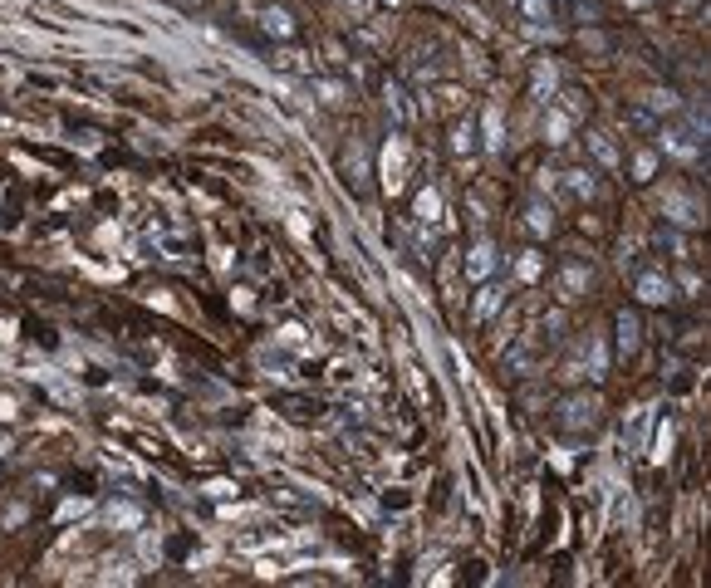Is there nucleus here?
Wrapping results in <instances>:
<instances>
[{
    "label": "nucleus",
    "instance_id": "obj_1",
    "mask_svg": "<svg viewBox=\"0 0 711 588\" xmlns=\"http://www.w3.org/2000/svg\"><path fill=\"white\" fill-rule=\"evenodd\" d=\"M403 167H407V142H403V137H393L388 152H383V182H388V192L403 187Z\"/></svg>",
    "mask_w": 711,
    "mask_h": 588
},
{
    "label": "nucleus",
    "instance_id": "obj_2",
    "mask_svg": "<svg viewBox=\"0 0 711 588\" xmlns=\"http://www.w3.org/2000/svg\"><path fill=\"white\" fill-rule=\"evenodd\" d=\"M491 265H496L491 245H476V255L466 260V275H471V280H486V275H491Z\"/></svg>",
    "mask_w": 711,
    "mask_h": 588
},
{
    "label": "nucleus",
    "instance_id": "obj_3",
    "mask_svg": "<svg viewBox=\"0 0 711 588\" xmlns=\"http://www.w3.org/2000/svg\"><path fill=\"white\" fill-rule=\"evenodd\" d=\"M638 299H648V304H662V299H667V280H657V275H648V280L638 285Z\"/></svg>",
    "mask_w": 711,
    "mask_h": 588
},
{
    "label": "nucleus",
    "instance_id": "obj_4",
    "mask_svg": "<svg viewBox=\"0 0 711 588\" xmlns=\"http://www.w3.org/2000/svg\"><path fill=\"white\" fill-rule=\"evenodd\" d=\"M417 216H422V221H437V216H442V196L422 192V196H417Z\"/></svg>",
    "mask_w": 711,
    "mask_h": 588
},
{
    "label": "nucleus",
    "instance_id": "obj_5",
    "mask_svg": "<svg viewBox=\"0 0 711 588\" xmlns=\"http://www.w3.org/2000/svg\"><path fill=\"white\" fill-rule=\"evenodd\" d=\"M486 147H501V108H486Z\"/></svg>",
    "mask_w": 711,
    "mask_h": 588
},
{
    "label": "nucleus",
    "instance_id": "obj_6",
    "mask_svg": "<svg viewBox=\"0 0 711 588\" xmlns=\"http://www.w3.org/2000/svg\"><path fill=\"white\" fill-rule=\"evenodd\" d=\"M138 505H113V525H138Z\"/></svg>",
    "mask_w": 711,
    "mask_h": 588
},
{
    "label": "nucleus",
    "instance_id": "obj_7",
    "mask_svg": "<svg viewBox=\"0 0 711 588\" xmlns=\"http://www.w3.org/2000/svg\"><path fill=\"white\" fill-rule=\"evenodd\" d=\"M579 290H584V270H564V299H574Z\"/></svg>",
    "mask_w": 711,
    "mask_h": 588
},
{
    "label": "nucleus",
    "instance_id": "obj_8",
    "mask_svg": "<svg viewBox=\"0 0 711 588\" xmlns=\"http://www.w3.org/2000/svg\"><path fill=\"white\" fill-rule=\"evenodd\" d=\"M564 133H569V118L554 113V118H549V142H564Z\"/></svg>",
    "mask_w": 711,
    "mask_h": 588
},
{
    "label": "nucleus",
    "instance_id": "obj_9",
    "mask_svg": "<svg viewBox=\"0 0 711 588\" xmlns=\"http://www.w3.org/2000/svg\"><path fill=\"white\" fill-rule=\"evenodd\" d=\"M265 25H270L275 35H290V15H280V10H270V15H265Z\"/></svg>",
    "mask_w": 711,
    "mask_h": 588
},
{
    "label": "nucleus",
    "instance_id": "obj_10",
    "mask_svg": "<svg viewBox=\"0 0 711 588\" xmlns=\"http://www.w3.org/2000/svg\"><path fill=\"white\" fill-rule=\"evenodd\" d=\"M525 5V15H535V20H549V0H520Z\"/></svg>",
    "mask_w": 711,
    "mask_h": 588
},
{
    "label": "nucleus",
    "instance_id": "obj_11",
    "mask_svg": "<svg viewBox=\"0 0 711 588\" xmlns=\"http://www.w3.org/2000/svg\"><path fill=\"white\" fill-rule=\"evenodd\" d=\"M496 309V290H481V304H476V319H486Z\"/></svg>",
    "mask_w": 711,
    "mask_h": 588
},
{
    "label": "nucleus",
    "instance_id": "obj_12",
    "mask_svg": "<svg viewBox=\"0 0 711 588\" xmlns=\"http://www.w3.org/2000/svg\"><path fill=\"white\" fill-rule=\"evenodd\" d=\"M535 89L549 94V89H554V69H540V74H535Z\"/></svg>",
    "mask_w": 711,
    "mask_h": 588
},
{
    "label": "nucleus",
    "instance_id": "obj_13",
    "mask_svg": "<svg viewBox=\"0 0 711 588\" xmlns=\"http://www.w3.org/2000/svg\"><path fill=\"white\" fill-rule=\"evenodd\" d=\"M667 446H672V427H662V431H657V451H652V456L662 461V456H667Z\"/></svg>",
    "mask_w": 711,
    "mask_h": 588
},
{
    "label": "nucleus",
    "instance_id": "obj_14",
    "mask_svg": "<svg viewBox=\"0 0 711 588\" xmlns=\"http://www.w3.org/2000/svg\"><path fill=\"white\" fill-rule=\"evenodd\" d=\"M633 5H638V0H633Z\"/></svg>",
    "mask_w": 711,
    "mask_h": 588
}]
</instances>
